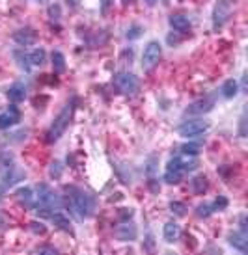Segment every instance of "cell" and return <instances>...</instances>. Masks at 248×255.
Instances as JSON below:
<instances>
[{"label": "cell", "instance_id": "6da1fadb", "mask_svg": "<svg viewBox=\"0 0 248 255\" xmlns=\"http://www.w3.org/2000/svg\"><path fill=\"white\" fill-rule=\"evenodd\" d=\"M67 207H69L71 214L77 220H86L94 214V197L84 192L81 188H69L67 190Z\"/></svg>", "mask_w": 248, "mask_h": 255}, {"label": "cell", "instance_id": "7a4b0ae2", "mask_svg": "<svg viewBox=\"0 0 248 255\" xmlns=\"http://www.w3.org/2000/svg\"><path fill=\"white\" fill-rule=\"evenodd\" d=\"M196 168V160H181V158H172L166 166L165 171V181L170 184H176L183 179V175L187 171L194 170Z\"/></svg>", "mask_w": 248, "mask_h": 255}, {"label": "cell", "instance_id": "3957f363", "mask_svg": "<svg viewBox=\"0 0 248 255\" xmlns=\"http://www.w3.org/2000/svg\"><path fill=\"white\" fill-rule=\"evenodd\" d=\"M71 116H73V106H71V105H67L66 108L60 112L58 118L52 121L50 129L47 131V142H49V144H54V142H58L60 138L64 136V133L67 131V127H69V123H71Z\"/></svg>", "mask_w": 248, "mask_h": 255}, {"label": "cell", "instance_id": "277c9868", "mask_svg": "<svg viewBox=\"0 0 248 255\" xmlns=\"http://www.w3.org/2000/svg\"><path fill=\"white\" fill-rule=\"evenodd\" d=\"M62 207V199L60 195L49 186V184H39L37 186V209H60Z\"/></svg>", "mask_w": 248, "mask_h": 255}, {"label": "cell", "instance_id": "5b68a950", "mask_svg": "<svg viewBox=\"0 0 248 255\" xmlns=\"http://www.w3.org/2000/svg\"><path fill=\"white\" fill-rule=\"evenodd\" d=\"M161 54H163V49L157 41H149L146 45V49L142 52V69L144 71H151L157 67V63L161 60Z\"/></svg>", "mask_w": 248, "mask_h": 255}, {"label": "cell", "instance_id": "8992f818", "mask_svg": "<svg viewBox=\"0 0 248 255\" xmlns=\"http://www.w3.org/2000/svg\"><path fill=\"white\" fill-rule=\"evenodd\" d=\"M209 129V121H203V120H187L177 127V133L183 138H194V136H200Z\"/></svg>", "mask_w": 248, "mask_h": 255}, {"label": "cell", "instance_id": "52a82bcc", "mask_svg": "<svg viewBox=\"0 0 248 255\" xmlns=\"http://www.w3.org/2000/svg\"><path fill=\"white\" fill-rule=\"evenodd\" d=\"M114 84L118 88L121 93L125 95H134L138 90H140V80L134 76L132 73H119L114 78Z\"/></svg>", "mask_w": 248, "mask_h": 255}, {"label": "cell", "instance_id": "ba28073f", "mask_svg": "<svg viewBox=\"0 0 248 255\" xmlns=\"http://www.w3.org/2000/svg\"><path fill=\"white\" fill-rule=\"evenodd\" d=\"M230 13H231L230 2L218 0V2L215 4V10H213V28H215V30L222 28V26L226 25V21H228V17H230Z\"/></svg>", "mask_w": 248, "mask_h": 255}, {"label": "cell", "instance_id": "9c48e42d", "mask_svg": "<svg viewBox=\"0 0 248 255\" xmlns=\"http://www.w3.org/2000/svg\"><path fill=\"white\" fill-rule=\"evenodd\" d=\"M213 106H215V99L213 97H203V99L194 101L192 105H189V108L185 110V114H190V116H201V114L211 112Z\"/></svg>", "mask_w": 248, "mask_h": 255}, {"label": "cell", "instance_id": "30bf717a", "mask_svg": "<svg viewBox=\"0 0 248 255\" xmlns=\"http://www.w3.org/2000/svg\"><path fill=\"white\" fill-rule=\"evenodd\" d=\"M13 41L19 43L21 47H30L37 41V34H35L34 28H21L13 34Z\"/></svg>", "mask_w": 248, "mask_h": 255}, {"label": "cell", "instance_id": "8fae6325", "mask_svg": "<svg viewBox=\"0 0 248 255\" xmlns=\"http://www.w3.org/2000/svg\"><path fill=\"white\" fill-rule=\"evenodd\" d=\"M19 120H21V114L17 106H10L6 112L0 114V129H10L15 123H19Z\"/></svg>", "mask_w": 248, "mask_h": 255}, {"label": "cell", "instance_id": "7c38bea8", "mask_svg": "<svg viewBox=\"0 0 248 255\" xmlns=\"http://www.w3.org/2000/svg\"><path fill=\"white\" fill-rule=\"evenodd\" d=\"M114 235L118 237L119 240L129 242V240H134V239H136V227H134L132 224H129V222H123V225L116 227Z\"/></svg>", "mask_w": 248, "mask_h": 255}, {"label": "cell", "instance_id": "4fadbf2b", "mask_svg": "<svg viewBox=\"0 0 248 255\" xmlns=\"http://www.w3.org/2000/svg\"><path fill=\"white\" fill-rule=\"evenodd\" d=\"M228 242L231 244L233 248H237L239 252H243V254H247L248 250V239H247V233H231L230 237H228Z\"/></svg>", "mask_w": 248, "mask_h": 255}, {"label": "cell", "instance_id": "5bb4252c", "mask_svg": "<svg viewBox=\"0 0 248 255\" xmlns=\"http://www.w3.org/2000/svg\"><path fill=\"white\" fill-rule=\"evenodd\" d=\"M170 26L177 30V32H187L190 28V21L189 17H185V15H181V13H176V15H170Z\"/></svg>", "mask_w": 248, "mask_h": 255}, {"label": "cell", "instance_id": "9a60e30c", "mask_svg": "<svg viewBox=\"0 0 248 255\" xmlns=\"http://www.w3.org/2000/svg\"><path fill=\"white\" fill-rule=\"evenodd\" d=\"M26 97V86L21 84V82H15L13 86H10V90H8V99L12 101V103H21L24 101Z\"/></svg>", "mask_w": 248, "mask_h": 255}, {"label": "cell", "instance_id": "2e32d148", "mask_svg": "<svg viewBox=\"0 0 248 255\" xmlns=\"http://www.w3.org/2000/svg\"><path fill=\"white\" fill-rule=\"evenodd\" d=\"M179 235H181V229H179V225H177L176 222H168L165 225V240L166 242H176L177 239H179Z\"/></svg>", "mask_w": 248, "mask_h": 255}, {"label": "cell", "instance_id": "e0dca14e", "mask_svg": "<svg viewBox=\"0 0 248 255\" xmlns=\"http://www.w3.org/2000/svg\"><path fill=\"white\" fill-rule=\"evenodd\" d=\"M50 220H52V224H54L58 229L71 233V222L66 218L62 212H54V214H50Z\"/></svg>", "mask_w": 248, "mask_h": 255}, {"label": "cell", "instance_id": "ac0fdd59", "mask_svg": "<svg viewBox=\"0 0 248 255\" xmlns=\"http://www.w3.org/2000/svg\"><path fill=\"white\" fill-rule=\"evenodd\" d=\"M52 69H54V73L58 75H62L66 71V58H64V54L60 50L52 52Z\"/></svg>", "mask_w": 248, "mask_h": 255}, {"label": "cell", "instance_id": "d6986e66", "mask_svg": "<svg viewBox=\"0 0 248 255\" xmlns=\"http://www.w3.org/2000/svg\"><path fill=\"white\" fill-rule=\"evenodd\" d=\"M222 95H224L226 99H233L237 95V91H239V86H237V82L233 80V78H230V80H226L224 84H222Z\"/></svg>", "mask_w": 248, "mask_h": 255}, {"label": "cell", "instance_id": "ffe728a7", "mask_svg": "<svg viewBox=\"0 0 248 255\" xmlns=\"http://www.w3.org/2000/svg\"><path fill=\"white\" fill-rule=\"evenodd\" d=\"M28 58H30V63L32 65H43L45 63V58H47V52H45V49H35L28 54Z\"/></svg>", "mask_w": 248, "mask_h": 255}, {"label": "cell", "instance_id": "44dd1931", "mask_svg": "<svg viewBox=\"0 0 248 255\" xmlns=\"http://www.w3.org/2000/svg\"><path fill=\"white\" fill-rule=\"evenodd\" d=\"M13 56H15V60H17V63L23 67L24 71H28L30 69V58H28V54H24V50H15L13 52Z\"/></svg>", "mask_w": 248, "mask_h": 255}, {"label": "cell", "instance_id": "7402d4cb", "mask_svg": "<svg viewBox=\"0 0 248 255\" xmlns=\"http://www.w3.org/2000/svg\"><path fill=\"white\" fill-rule=\"evenodd\" d=\"M192 188H194V192H196V194H203V192L207 190V179H205L203 175L194 177V181H192Z\"/></svg>", "mask_w": 248, "mask_h": 255}, {"label": "cell", "instance_id": "603a6c76", "mask_svg": "<svg viewBox=\"0 0 248 255\" xmlns=\"http://www.w3.org/2000/svg\"><path fill=\"white\" fill-rule=\"evenodd\" d=\"M201 151V144H185L181 146V153L187 155V157H196Z\"/></svg>", "mask_w": 248, "mask_h": 255}, {"label": "cell", "instance_id": "cb8c5ba5", "mask_svg": "<svg viewBox=\"0 0 248 255\" xmlns=\"http://www.w3.org/2000/svg\"><path fill=\"white\" fill-rule=\"evenodd\" d=\"M196 214H198L200 218H207V216H211V214H213V207L207 205V203L198 205V209H196Z\"/></svg>", "mask_w": 248, "mask_h": 255}, {"label": "cell", "instance_id": "d4e9b609", "mask_svg": "<svg viewBox=\"0 0 248 255\" xmlns=\"http://www.w3.org/2000/svg\"><path fill=\"white\" fill-rule=\"evenodd\" d=\"M17 197L21 199V201H24V203H30V199H32V190L26 186V188H19L17 190Z\"/></svg>", "mask_w": 248, "mask_h": 255}, {"label": "cell", "instance_id": "484cf974", "mask_svg": "<svg viewBox=\"0 0 248 255\" xmlns=\"http://www.w3.org/2000/svg\"><path fill=\"white\" fill-rule=\"evenodd\" d=\"M211 207H213V212H215V210H224L226 207H228V199H226L224 195H218Z\"/></svg>", "mask_w": 248, "mask_h": 255}, {"label": "cell", "instance_id": "4316f807", "mask_svg": "<svg viewBox=\"0 0 248 255\" xmlns=\"http://www.w3.org/2000/svg\"><path fill=\"white\" fill-rule=\"evenodd\" d=\"M170 209H172V212H176L177 216H183L185 210H187V207L183 205V203H179V201H172L170 203Z\"/></svg>", "mask_w": 248, "mask_h": 255}, {"label": "cell", "instance_id": "83f0119b", "mask_svg": "<svg viewBox=\"0 0 248 255\" xmlns=\"http://www.w3.org/2000/svg\"><path fill=\"white\" fill-rule=\"evenodd\" d=\"M49 173H50V177H60V175H62V164H60V162H52Z\"/></svg>", "mask_w": 248, "mask_h": 255}, {"label": "cell", "instance_id": "f1b7e54d", "mask_svg": "<svg viewBox=\"0 0 248 255\" xmlns=\"http://www.w3.org/2000/svg\"><path fill=\"white\" fill-rule=\"evenodd\" d=\"M239 136L245 138L247 136V114L241 116V127H239Z\"/></svg>", "mask_w": 248, "mask_h": 255}, {"label": "cell", "instance_id": "f546056e", "mask_svg": "<svg viewBox=\"0 0 248 255\" xmlns=\"http://www.w3.org/2000/svg\"><path fill=\"white\" fill-rule=\"evenodd\" d=\"M127 37H129V39H136V37H140V26H132L129 32H127Z\"/></svg>", "mask_w": 248, "mask_h": 255}, {"label": "cell", "instance_id": "4dcf8cb0", "mask_svg": "<svg viewBox=\"0 0 248 255\" xmlns=\"http://www.w3.org/2000/svg\"><path fill=\"white\" fill-rule=\"evenodd\" d=\"M35 252H37V254H58V250H56V248H50V246H43V248H37Z\"/></svg>", "mask_w": 248, "mask_h": 255}, {"label": "cell", "instance_id": "1f68e13d", "mask_svg": "<svg viewBox=\"0 0 248 255\" xmlns=\"http://www.w3.org/2000/svg\"><path fill=\"white\" fill-rule=\"evenodd\" d=\"M121 210H123V212L119 214V218L123 220V222H127V220L132 216V210H131V209H121Z\"/></svg>", "mask_w": 248, "mask_h": 255}, {"label": "cell", "instance_id": "d6a6232c", "mask_svg": "<svg viewBox=\"0 0 248 255\" xmlns=\"http://www.w3.org/2000/svg\"><path fill=\"white\" fill-rule=\"evenodd\" d=\"M30 225H32V229H34L35 233H45V225H43V224H37V222H32Z\"/></svg>", "mask_w": 248, "mask_h": 255}, {"label": "cell", "instance_id": "836d02e7", "mask_svg": "<svg viewBox=\"0 0 248 255\" xmlns=\"http://www.w3.org/2000/svg\"><path fill=\"white\" fill-rule=\"evenodd\" d=\"M108 6H110V0H103V4H101V13L103 15L108 13Z\"/></svg>", "mask_w": 248, "mask_h": 255}, {"label": "cell", "instance_id": "e575fe53", "mask_svg": "<svg viewBox=\"0 0 248 255\" xmlns=\"http://www.w3.org/2000/svg\"><path fill=\"white\" fill-rule=\"evenodd\" d=\"M121 2H123V4H125V6H129V4H132V2H134V0H121Z\"/></svg>", "mask_w": 248, "mask_h": 255}, {"label": "cell", "instance_id": "d590c367", "mask_svg": "<svg viewBox=\"0 0 248 255\" xmlns=\"http://www.w3.org/2000/svg\"><path fill=\"white\" fill-rule=\"evenodd\" d=\"M146 2H148V6H153L157 0H146Z\"/></svg>", "mask_w": 248, "mask_h": 255}, {"label": "cell", "instance_id": "8d00e7d4", "mask_svg": "<svg viewBox=\"0 0 248 255\" xmlns=\"http://www.w3.org/2000/svg\"><path fill=\"white\" fill-rule=\"evenodd\" d=\"M35 2H45V0H35Z\"/></svg>", "mask_w": 248, "mask_h": 255}]
</instances>
